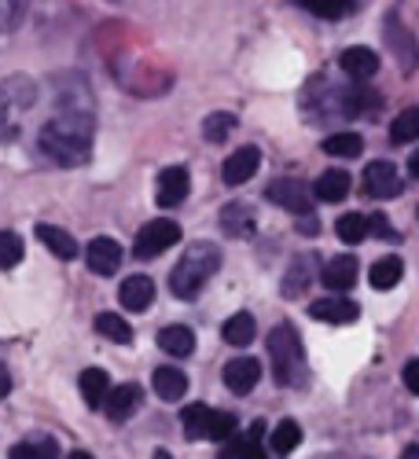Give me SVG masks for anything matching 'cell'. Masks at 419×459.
I'll list each match as a JSON object with an SVG mask.
<instances>
[{
	"label": "cell",
	"instance_id": "cell-21",
	"mask_svg": "<svg viewBox=\"0 0 419 459\" xmlns=\"http://www.w3.org/2000/svg\"><path fill=\"white\" fill-rule=\"evenodd\" d=\"M37 236H41V243H45L59 261H74V257L82 254L78 239H74L70 232H63V228H56V224H37Z\"/></svg>",
	"mask_w": 419,
	"mask_h": 459
},
{
	"label": "cell",
	"instance_id": "cell-22",
	"mask_svg": "<svg viewBox=\"0 0 419 459\" xmlns=\"http://www.w3.org/2000/svg\"><path fill=\"white\" fill-rule=\"evenodd\" d=\"M78 386H82V397L89 408H103L107 404V394H110V378L103 368H85L78 375Z\"/></svg>",
	"mask_w": 419,
	"mask_h": 459
},
{
	"label": "cell",
	"instance_id": "cell-46",
	"mask_svg": "<svg viewBox=\"0 0 419 459\" xmlns=\"http://www.w3.org/2000/svg\"><path fill=\"white\" fill-rule=\"evenodd\" d=\"M66 459H96V455H92V452H82V448H78V452H70Z\"/></svg>",
	"mask_w": 419,
	"mask_h": 459
},
{
	"label": "cell",
	"instance_id": "cell-37",
	"mask_svg": "<svg viewBox=\"0 0 419 459\" xmlns=\"http://www.w3.org/2000/svg\"><path fill=\"white\" fill-rule=\"evenodd\" d=\"M30 8V0H0V22L4 26H19L22 15Z\"/></svg>",
	"mask_w": 419,
	"mask_h": 459
},
{
	"label": "cell",
	"instance_id": "cell-25",
	"mask_svg": "<svg viewBox=\"0 0 419 459\" xmlns=\"http://www.w3.org/2000/svg\"><path fill=\"white\" fill-rule=\"evenodd\" d=\"M401 276H405L401 257H379V261L371 264V273H368V280H371L375 290H394V287L401 283Z\"/></svg>",
	"mask_w": 419,
	"mask_h": 459
},
{
	"label": "cell",
	"instance_id": "cell-44",
	"mask_svg": "<svg viewBox=\"0 0 419 459\" xmlns=\"http://www.w3.org/2000/svg\"><path fill=\"white\" fill-rule=\"evenodd\" d=\"M408 173L419 180V151H412V159H408Z\"/></svg>",
	"mask_w": 419,
	"mask_h": 459
},
{
	"label": "cell",
	"instance_id": "cell-39",
	"mask_svg": "<svg viewBox=\"0 0 419 459\" xmlns=\"http://www.w3.org/2000/svg\"><path fill=\"white\" fill-rule=\"evenodd\" d=\"M401 378H405V390L408 394H419V360H408L405 371H401Z\"/></svg>",
	"mask_w": 419,
	"mask_h": 459
},
{
	"label": "cell",
	"instance_id": "cell-10",
	"mask_svg": "<svg viewBox=\"0 0 419 459\" xmlns=\"http://www.w3.org/2000/svg\"><path fill=\"white\" fill-rule=\"evenodd\" d=\"M188 191H192V177H188L184 166H170L159 173V184H155V203L162 210H173L188 199Z\"/></svg>",
	"mask_w": 419,
	"mask_h": 459
},
{
	"label": "cell",
	"instance_id": "cell-31",
	"mask_svg": "<svg viewBox=\"0 0 419 459\" xmlns=\"http://www.w3.org/2000/svg\"><path fill=\"white\" fill-rule=\"evenodd\" d=\"M59 455V445L56 437H37V441H19L8 459H56Z\"/></svg>",
	"mask_w": 419,
	"mask_h": 459
},
{
	"label": "cell",
	"instance_id": "cell-28",
	"mask_svg": "<svg viewBox=\"0 0 419 459\" xmlns=\"http://www.w3.org/2000/svg\"><path fill=\"white\" fill-rule=\"evenodd\" d=\"M368 232H371V224H368V217H361V213H342V217L335 221V236L346 243V247L364 243Z\"/></svg>",
	"mask_w": 419,
	"mask_h": 459
},
{
	"label": "cell",
	"instance_id": "cell-23",
	"mask_svg": "<svg viewBox=\"0 0 419 459\" xmlns=\"http://www.w3.org/2000/svg\"><path fill=\"white\" fill-rule=\"evenodd\" d=\"M159 350H166L170 357H192V350H196L192 327H184V324L162 327V331H159Z\"/></svg>",
	"mask_w": 419,
	"mask_h": 459
},
{
	"label": "cell",
	"instance_id": "cell-3",
	"mask_svg": "<svg viewBox=\"0 0 419 459\" xmlns=\"http://www.w3.org/2000/svg\"><path fill=\"white\" fill-rule=\"evenodd\" d=\"M269 357H273V375L280 386H301L306 378V350L291 324H280L269 331Z\"/></svg>",
	"mask_w": 419,
	"mask_h": 459
},
{
	"label": "cell",
	"instance_id": "cell-47",
	"mask_svg": "<svg viewBox=\"0 0 419 459\" xmlns=\"http://www.w3.org/2000/svg\"><path fill=\"white\" fill-rule=\"evenodd\" d=\"M151 459H173V455H170L166 448H159V452H155V455H151Z\"/></svg>",
	"mask_w": 419,
	"mask_h": 459
},
{
	"label": "cell",
	"instance_id": "cell-35",
	"mask_svg": "<svg viewBox=\"0 0 419 459\" xmlns=\"http://www.w3.org/2000/svg\"><path fill=\"white\" fill-rule=\"evenodd\" d=\"M269 445L280 452V455H287V452H294L298 445H301V427L294 423V419H284V423H276V430H273V437H269Z\"/></svg>",
	"mask_w": 419,
	"mask_h": 459
},
{
	"label": "cell",
	"instance_id": "cell-19",
	"mask_svg": "<svg viewBox=\"0 0 419 459\" xmlns=\"http://www.w3.org/2000/svg\"><path fill=\"white\" fill-rule=\"evenodd\" d=\"M313 276H317V257H313V254L294 257L291 269H287V276H284V298H291V301L301 298V290L313 283Z\"/></svg>",
	"mask_w": 419,
	"mask_h": 459
},
{
	"label": "cell",
	"instance_id": "cell-30",
	"mask_svg": "<svg viewBox=\"0 0 419 459\" xmlns=\"http://www.w3.org/2000/svg\"><path fill=\"white\" fill-rule=\"evenodd\" d=\"M324 151H327L331 159H357L361 151H364V140L357 133H331L324 140Z\"/></svg>",
	"mask_w": 419,
	"mask_h": 459
},
{
	"label": "cell",
	"instance_id": "cell-20",
	"mask_svg": "<svg viewBox=\"0 0 419 459\" xmlns=\"http://www.w3.org/2000/svg\"><path fill=\"white\" fill-rule=\"evenodd\" d=\"M118 301L126 305L129 313H144L151 301H155V283H151V276H129L126 283H122V290H118Z\"/></svg>",
	"mask_w": 419,
	"mask_h": 459
},
{
	"label": "cell",
	"instance_id": "cell-2",
	"mask_svg": "<svg viewBox=\"0 0 419 459\" xmlns=\"http://www.w3.org/2000/svg\"><path fill=\"white\" fill-rule=\"evenodd\" d=\"M221 269V250L214 243H192L184 250V257L173 264L170 273V290L180 301H192L199 298V290L210 283V276Z\"/></svg>",
	"mask_w": 419,
	"mask_h": 459
},
{
	"label": "cell",
	"instance_id": "cell-11",
	"mask_svg": "<svg viewBox=\"0 0 419 459\" xmlns=\"http://www.w3.org/2000/svg\"><path fill=\"white\" fill-rule=\"evenodd\" d=\"M401 173H397V166L394 162H371L368 169H364V191L371 199H394V195H401Z\"/></svg>",
	"mask_w": 419,
	"mask_h": 459
},
{
	"label": "cell",
	"instance_id": "cell-7",
	"mask_svg": "<svg viewBox=\"0 0 419 459\" xmlns=\"http://www.w3.org/2000/svg\"><path fill=\"white\" fill-rule=\"evenodd\" d=\"M265 195H269V203H276V206H284V210H291L298 217H310L313 213V187L306 180H298V177L273 180Z\"/></svg>",
	"mask_w": 419,
	"mask_h": 459
},
{
	"label": "cell",
	"instance_id": "cell-41",
	"mask_svg": "<svg viewBox=\"0 0 419 459\" xmlns=\"http://www.w3.org/2000/svg\"><path fill=\"white\" fill-rule=\"evenodd\" d=\"M298 232H301V236H317V232H320V221H317L313 213H310V217H298Z\"/></svg>",
	"mask_w": 419,
	"mask_h": 459
},
{
	"label": "cell",
	"instance_id": "cell-42",
	"mask_svg": "<svg viewBox=\"0 0 419 459\" xmlns=\"http://www.w3.org/2000/svg\"><path fill=\"white\" fill-rule=\"evenodd\" d=\"M240 445H243V437H228V448L221 452V459H240Z\"/></svg>",
	"mask_w": 419,
	"mask_h": 459
},
{
	"label": "cell",
	"instance_id": "cell-1",
	"mask_svg": "<svg viewBox=\"0 0 419 459\" xmlns=\"http://www.w3.org/2000/svg\"><path fill=\"white\" fill-rule=\"evenodd\" d=\"M92 107H63L41 126V151L59 166H82L92 159Z\"/></svg>",
	"mask_w": 419,
	"mask_h": 459
},
{
	"label": "cell",
	"instance_id": "cell-26",
	"mask_svg": "<svg viewBox=\"0 0 419 459\" xmlns=\"http://www.w3.org/2000/svg\"><path fill=\"white\" fill-rule=\"evenodd\" d=\"M221 338L228 342V346H236V350L250 346V342H254V316H250V313H236V316H228V320H224V327H221Z\"/></svg>",
	"mask_w": 419,
	"mask_h": 459
},
{
	"label": "cell",
	"instance_id": "cell-9",
	"mask_svg": "<svg viewBox=\"0 0 419 459\" xmlns=\"http://www.w3.org/2000/svg\"><path fill=\"white\" fill-rule=\"evenodd\" d=\"M258 166H261V151H258L254 143H243V147H236L232 155L224 159L221 180H224L228 187H240V184H247V180L258 173Z\"/></svg>",
	"mask_w": 419,
	"mask_h": 459
},
{
	"label": "cell",
	"instance_id": "cell-13",
	"mask_svg": "<svg viewBox=\"0 0 419 459\" xmlns=\"http://www.w3.org/2000/svg\"><path fill=\"white\" fill-rule=\"evenodd\" d=\"M258 378H261V364L254 357H236V360L224 364V386L236 397H247L258 386Z\"/></svg>",
	"mask_w": 419,
	"mask_h": 459
},
{
	"label": "cell",
	"instance_id": "cell-24",
	"mask_svg": "<svg viewBox=\"0 0 419 459\" xmlns=\"http://www.w3.org/2000/svg\"><path fill=\"white\" fill-rule=\"evenodd\" d=\"M313 195H317L320 203H342V199L350 195V173H342V169L320 173L317 184H313Z\"/></svg>",
	"mask_w": 419,
	"mask_h": 459
},
{
	"label": "cell",
	"instance_id": "cell-43",
	"mask_svg": "<svg viewBox=\"0 0 419 459\" xmlns=\"http://www.w3.org/2000/svg\"><path fill=\"white\" fill-rule=\"evenodd\" d=\"M8 394H12V375H8V368H0V401Z\"/></svg>",
	"mask_w": 419,
	"mask_h": 459
},
{
	"label": "cell",
	"instance_id": "cell-8",
	"mask_svg": "<svg viewBox=\"0 0 419 459\" xmlns=\"http://www.w3.org/2000/svg\"><path fill=\"white\" fill-rule=\"evenodd\" d=\"M383 37H387V45H390V56L397 59V66H401V74H412L415 66H419V45H415V37H412V30L390 12L387 15V22H383Z\"/></svg>",
	"mask_w": 419,
	"mask_h": 459
},
{
	"label": "cell",
	"instance_id": "cell-12",
	"mask_svg": "<svg viewBox=\"0 0 419 459\" xmlns=\"http://www.w3.org/2000/svg\"><path fill=\"white\" fill-rule=\"evenodd\" d=\"M310 316H313V320H324V324H354V320L361 316V305L350 301V298L331 294V298H317V301L310 305Z\"/></svg>",
	"mask_w": 419,
	"mask_h": 459
},
{
	"label": "cell",
	"instance_id": "cell-27",
	"mask_svg": "<svg viewBox=\"0 0 419 459\" xmlns=\"http://www.w3.org/2000/svg\"><path fill=\"white\" fill-rule=\"evenodd\" d=\"M155 394L162 401H180L188 394V375L180 368H159L155 371Z\"/></svg>",
	"mask_w": 419,
	"mask_h": 459
},
{
	"label": "cell",
	"instance_id": "cell-38",
	"mask_svg": "<svg viewBox=\"0 0 419 459\" xmlns=\"http://www.w3.org/2000/svg\"><path fill=\"white\" fill-rule=\"evenodd\" d=\"M368 224H371V232H375L379 239H397V232H394V224L387 221V213H375V217H368Z\"/></svg>",
	"mask_w": 419,
	"mask_h": 459
},
{
	"label": "cell",
	"instance_id": "cell-34",
	"mask_svg": "<svg viewBox=\"0 0 419 459\" xmlns=\"http://www.w3.org/2000/svg\"><path fill=\"white\" fill-rule=\"evenodd\" d=\"M298 4L317 19H346L354 12V0H298Z\"/></svg>",
	"mask_w": 419,
	"mask_h": 459
},
{
	"label": "cell",
	"instance_id": "cell-18",
	"mask_svg": "<svg viewBox=\"0 0 419 459\" xmlns=\"http://www.w3.org/2000/svg\"><path fill=\"white\" fill-rule=\"evenodd\" d=\"M357 257H350V254H338V257H331L327 264H324V273H320V280H324V287L327 290H350L354 283H357Z\"/></svg>",
	"mask_w": 419,
	"mask_h": 459
},
{
	"label": "cell",
	"instance_id": "cell-15",
	"mask_svg": "<svg viewBox=\"0 0 419 459\" xmlns=\"http://www.w3.org/2000/svg\"><path fill=\"white\" fill-rule=\"evenodd\" d=\"M140 404H144V390L136 386V382H122V386H114V390L107 394L103 411L114 419V423H126V419H129Z\"/></svg>",
	"mask_w": 419,
	"mask_h": 459
},
{
	"label": "cell",
	"instance_id": "cell-14",
	"mask_svg": "<svg viewBox=\"0 0 419 459\" xmlns=\"http://www.w3.org/2000/svg\"><path fill=\"white\" fill-rule=\"evenodd\" d=\"M85 264L96 276H114L118 273V264H122V247L114 239H107V236H100V239H92L85 247Z\"/></svg>",
	"mask_w": 419,
	"mask_h": 459
},
{
	"label": "cell",
	"instance_id": "cell-6",
	"mask_svg": "<svg viewBox=\"0 0 419 459\" xmlns=\"http://www.w3.org/2000/svg\"><path fill=\"white\" fill-rule=\"evenodd\" d=\"M180 243V224L177 221H170V217H155V221H147L144 228H140V236H136V257L140 261H147V257H159V254H166L170 247H177Z\"/></svg>",
	"mask_w": 419,
	"mask_h": 459
},
{
	"label": "cell",
	"instance_id": "cell-40",
	"mask_svg": "<svg viewBox=\"0 0 419 459\" xmlns=\"http://www.w3.org/2000/svg\"><path fill=\"white\" fill-rule=\"evenodd\" d=\"M240 459H265L261 441H254V437L247 434V437H243V445H240Z\"/></svg>",
	"mask_w": 419,
	"mask_h": 459
},
{
	"label": "cell",
	"instance_id": "cell-45",
	"mask_svg": "<svg viewBox=\"0 0 419 459\" xmlns=\"http://www.w3.org/2000/svg\"><path fill=\"white\" fill-rule=\"evenodd\" d=\"M401 459H419V445H408V448L401 452Z\"/></svg>",
	"mask_w": 419,
	"mask_h": 459
},
{
	"label": "cell",
	"instance_id": "cell-33",
	"mask_svg": "<svg viewBox=\"0 0 419 459\" xmlns=\"http://www.w3.org/2000/svg\"><path fill=\"white\" fill-rule=\"evenodd\" d=\"M390 140H394V143H412V140H419V107L401 110L397 118L390 122Z\"/></svg>",
	"mask_w": 419,
	"mask_h": 459
},
{
	"label": "cell",
	"instance_id": "cell-16",
	"mask_svg": "<svg viewBox=\"0 0 419 459\" xmlns=\"http://www.w3.org/2000/svg\"><path fill=\"white\" fill-rule=\"evenodd\" d=\"M221 228L232 239H247L254 228H258V210L250 206V203H228L224 210H221Z\"/></svg>",
	"mask_w": 419,
	"mask_h": 459
},
{
	"label": "cell",
	"instance_id": "cell-32",
	"mask_svg": "<svg viewBox=\"0 0 419 459\" xmlns=\"http://www.w3.org/2000/svg\"><path fill=\"white\" fill-rule=\"evenodd\" d=\"M96 334H103V338H110V342H118V346L133 342V327H129L118 313H100V316H96Z\"/></svg>",
	"mask_w": 419,
	"mask_h": 459
},
{
	"label": "cell",
	"instance_id": "cell-4",
	"mask_svg": "<svg viewBox=\"0 0 419 459\" xmlns=\"http://www.w3.org/2000/svg\"><path fill=\"white\" fill-rule=\"evenodd\" d=\"M33 100H37V85L30 78H22V74H12V78L0 82V140L4 143L19 140L22 118L33 107Z\"/></svg>",
	"mask_w": 419,
	"mask_h": 459
},
{
	"label": "cell",
	"instance_id": "cell-17",
	"mask_svg": "<svg viewBox=\"0 0 419 459\" xmlns=\"http://www.w3.org/2000/svg\"><path fill=\"white\" fill-rule=\"evenodd\" d=\"M338 66L346 70L354 82H368V78L379 74V56L371 48H364V45H354V48H346L338 56Z\"/></svg>",
	"mask_w": 419,
	"mask_h": 459
},
{
	"label": "cell",
	"instance_id": "cell-5",
	"mask_svg": "<svg viewBox=\"0 0 419 459\" xmlns=\"http://www.w3.org/2000/svg\"><path fill=\"white\" fill-rule=\"evenodd\" d=\"M180 423H184L188 441H228V437L236 434V415L217 411V408H210V404L184 408Z\"/></svg>",
	"mask_w": 419,
	"mask_h": 459
},
{
	"label": "cell",
	"instance_id": "cell-36",
	"mask_svg": "<svg viewBox=\"0 0 419 459\" xmlns=\"http://www.w3.org/2000/svg\"><path fill=\"white\" fill-rule=\"evenodd\" d=\"M26 247H22V236L15 232H0V269H15V264L22 261Z\"/></svg>",
	"mask_w": 419,
	"mask_h": 459
},
{
	"label": "cell",
	"instance_id": "cell-29",
	"mask_svg": "<svg viewBox=\"0 0 419 459\" xmlns=\"http://www.w3.org/2000/svg\"><path fill=\"white\" fill-rule=\"evenodd\" d=\"M236 114H228V110H217V114H206V122H203V136L206 143H224L228 136L236 133Z\"/></svg>",
	"mask_w": 419,
	"mask_h": 459
}]
</instances>
